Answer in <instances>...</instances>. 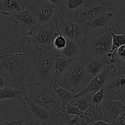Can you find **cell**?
<instances>
[{
	"label": "cell",
	"instance_id": "12",
	"mask_svg": "<svg viewBox=\"0 0 125 125\" xmlns=\"http://www.w3.org/2000/svg\"><path fill=\"white\" fill-rule=\"evenodd\" d=\"M14 22L26 32L28 36L35 34L39 29L38 20L28 9L15 14Z\"/></svg>",
	"mask_w": 125,
	"mask_h": 125
},
{
	"label": "cell",
	"instance_id": "42",
	"mask_svg": "<svg viewBox=\"0 0 125 125\" xmlns=\"http://www.w3.org/2000/svg\"><path fill=\"white\" fill-rule=\"evenodd\" d=\"M3 118H0V124H1V122H2V121L3 120Z\"/></svg>",
	"mask_w": 125,
	"mask_h": 125
},
{
	"label": "cell",
	"instance_id": "25",
	"mask_svg": "<svg viewBox=\"0 0 125 125\" xmlns=\"http://www.w3.org/2000/svg\"><path fill=\"white\" fill-rule=\"evenodd\" d=\"M25 92L15 88L7 87L0 89V101L6 99H17L20 100Z\"/></svg>",
	"mask_w": 125,
	"mask_h": 125
},
{
	"label": "cell",
	"instance_id": "31",
	"mask_svg": "<svg viewBox=\"0 0 125 125\" xmlns=\"http://www.w3.org/2000/svg\"><path fill=\"white\" fill-rule=\"evenodd\" d=\"M11 81L9 74L4 68H0V89L9 87Z\"/></svg>",
	"mask_w": 125,
	"mask_h": 125
},
{
	"label": "cell",
	"instance_id": "37",
	"mask_svg": "<svg viewBox=\"0 0 125 125\" xmlns=\"http://www.w3.org/2000/svg\"><path fill=\"white\" fill-rule=\"evenodd\" d=\"M93 125H113L110 123H108V122H105V121L103 120H98L97 122H96L95 123L93 124Z\"/></svg>",
	"mask_w": 125,
	"mask_h": 125
},
{
	"label": "cell",
	"instance_id": "20",
	"mask_svg": "<svg viewBox=\"0 0 125 125\" xmlns=\"http://www.w3.org/2000/svg\"><path fill=\"white\" fill-rule=\"evenodd\" d=\"M112 17V12L109 10H106L103 12L101 15L98 16V17H96L94 19H93V20L87 23L85 27L87 30L107 27L109 26L108 23H109V20L111 19Z\"/></svg>",
	"mask_w": 125,
	"mask_h": 125
},
{
	"label": "cell",
	"instance_id": "28",
	"mask_svg": "<svg viewBox=\"0 0 125 125\" xmlns=\"http://www.w3.org/2000/svg\"><path fill=\"white\" fill-rule=\"evenodd\" d=\"M57 29L58 30V28L56 27ZM59 31V34L53 40V50L56 51V52H60L61 50H63L66 46V43H67V39L65 38L61 32Z\"/></svg>",
	"mask_w": 125,
	"mask_h": 125
},
{
	"label": "cell",
	"instance_id": "2",
	"mask_svg": "<svg viewBox=\"0 0 125 125\" xmlns=\"http://www.w3.org/2000/svg\"><path fill=\"white\" fill-rule=\"evenodd\" d=\"M113 28L108 26L104 28L87 30L80 46L82 57L86 59L99 58L110 61L108 54L112 49L111 32Z\"/></svg>",
	"mask_w": 125,
	"mask_h": 125
},
{
	"label": "cell",
	"instance_id": "4",
	"mask_svg": "<svg viewBox=\"0 0 125 125\" xmlns=\"http://www.w3.org/2000/svg\"><path fill=\"white\" fill-rule=\"evenodd\" d=\"M33 75L35 83H54V63L56 52L53 49L38 50L31 47Z\"/></svg>",
	"mask_w": 125,
	"mask_h": 125
},
{
	"label": "cell",
	"instance_id": "15",
	"mask_svg": "<svg viewBox=\"0 0 125 125\" xmlns=\"http://www.w3.org/2000/svg\"><path fill=\"white\" fill-rule=\"evenodd\" d=\"M109 6L108 5H91L88 6L81 12L75 21L85 26L87 23L107 10Z\"/></svg>",
	"mask_w": 125,
	"mask_h": 125
},
{
	"label": "cell",
	"instance_id": "23",
	"mask_svg": "<svg viewBox=\"0 0 125 125\" xmlns=\"http://www.w3.org/2000/svg\"><path fill=\"white\" fill-rule=\"evenodd\" d=\"M57 53L61 54L70 61L75 57L82 56L80 47L78 46L75 43L68 39H67V43L64 48Z\"/></svg>",
	"mask_w": 125,
	"mask_h": 125
},
{
	"label": "cell",
	"instance_id": "43",
	"mask_svg": "<svg viewBox=\"0 0 125 125\" xmlns=\"http://www.w3.org/2000/svg\"><path fill=\"white\" fill-rule=\"evenodd\" d=\"M0 68H1V64H0Z\"/></svg>",
	"mask_w": 125,
	"mask_h": 125
},
{
	"label": "cell",
	"instance_id": "7",
	"mask_svg": "<svg viewBox=\"0 0 125 125\" xmlns=\"http://www.w3.org/2000/svg\"><path fill=\"white\" fill-rule=\"evenodd\" d=\"M55 25L65 38L74 42L80 47L87 31L84 26L65 15L62 16Z\"/></svg>",
	"mask_w": 125,
	"mask_h": 125
},
{
	"label": "cell",
	"instance_id": "26",
	"mask_svg": "<svg viewBox=\"0 0 125 125\" xmlns=\"http://www.w3.org/2000/svg\"><path fill=\"white\" fill-rule=\"evenodd\" d=\"M111 34L112 36V49L110 53L113 52L115 50L121 46L125 45V33L117 34L116 29L113 28Z\"/></svg>",
	"mask_w": 125,
	"mask_h": 125
},
{
	"label": "cell",
	"instance_id": "39",
	"mask_svg": "<svg viewBox=\"0 0 125 125\" xmlns=\"http://www.w3.org/2000/svg\"><path fill=\"white\" fill-rule=\"evenodd\" d=\"M79 125H89V124H88V123H87V122H86L84 119H83V117H82V120H81L80 122Z\"/></svg>",
	"mask_w": 125,
	"mask_h": 125
},
{
	"label": "cell",
	"instance_id": "13",
	"mask_svg": "<svg viewBox=\"0 0 125 125\" xmlns=\"http://www.w3.org/2000/svg\"><path fill=\"white\" fill-rule=\"evenodd\" d=\"M64 15L75 20L82 10L91 6L89 0H61Z\"/></svg>",
	"mask_w": 125,
	"mask_h": 125
},
{
	"label": "cell",
	"instance_id": "36",
	"mask_svg": "<svg viewBox=\"0 0 125 125\" xmlns=\"http://www.w3.org/2000/svg\"><path fill=\"white\" fill-rule=\"evenodd\" d=\"M116 125H125V108L120 114L115 122Z\"/></svg>",
	"mask_w": 125,
	"mask_h": 125
},
{
	"label": "cell",
	"instance_id": "21",
	"mask_svg": "<svg viewBox=\"0 0 125 125\" xmlns=\"http://www.w3.org/2000/svg\"><path fill=\"white\" fill-rule=\"evenodd\" d=\"M82 117L89 125H93L97 121L102 120V112L100 107L96 105H91L83 113Z\"/></svg>",
	"mask_w": 125,
	"mask_h": 125
},
{
	"label": "cell",
	"instance_id": "35",
	"mask_svg": "<svg viewBox=\"0 0 125 125\" xmlns=\"http://www.w3.org/2000/svg\"><path fill=\"white\" fill-rule=\"evenodd\" d=\"M49 125H66L64 120L62 114H58L55 119L53 120V122Z\"/></svg>",
	"mask_w": 125,
	"mask_h": 125
},
{
	"label": "cell",
	"instance_id": "14",
	"mask_svg": "<svg viewBox=\"0 0 125 125\" xmlns=\"http://www.w3.org/2000/svg\"><path fill=\"white\" fill-rule=\"evenodd\" d=\"M104 89L105 92L118 95L125 94V70L112 74L108 79Z\"/></svg>",
	"mask_w": 125,
	"mask_h": 125
},
{
	"label": "cell",
	"instance_id": "9",
	"mask_svg": "<svg viewBox=\"0 0 125 125\" xmlns=\"http://www.w3.org/2000/svg\"><path fill=\"white\" fill-rule=\"evenodd\" d=\"M59 31L55 26L42 28L29 37V44L33 48L38 50L53 49V40L58 35Z\"/></svg>",
	"mask_w": 125,
	"mask_h": 125
},
{
	"label": "cell",
	"instance_id": "40",
	"mask_svg": "<svg viewBox=\"0 0 125 125\" xmlns=\"http://www.w3.org/2000/svg\"><path fill=\"white\" fill-rule=\"evenodd\" d=\"M22 1H24L26 5L27 6V7H28V6H29V4H30L31 3L32 1H33V0H22Z\"/></svg>",
	"mask_w": 125,
	"mask_h": 125
},
{
	"label": "cell",
	"instance_id": "30",
	"mask_svg": "<svg viewBox=\"0 0 125 125\" xmlns=\"http://www.w3.org/2000/svg\"><path fill=\"white\" fill-rule=\"evenodd\" d=\"M64 120L66 125H79L80 122L82 118V116L77 115L62 114Z\"/></svg>",
	"mask_w": 125,
	"mask_h": 125
},
{
	"label": "cell",
	"instance_id": "5",
	"mask_svg": "<svg viewBox=\"0 0 125 125\" xmlns=\"http://www.w3.org/2000/svg\"><path fill=\"white\" fill-rule=\"evenodd\" d=\"M28 100L46 109L53 114L61 113V100L51 84L35 83L25 92Z\"/></svg>",
	"mask_w": 125,
	"mask_h": 125
},
{
	"label": "cell",
	"instance_id": "17",
	"mask_svg": "<svg viewBox=\"0 0 125 125\" xmlns=\"http://www.w3.org/2000/svg\"><path fill=\"white\" fill-rule=\"evenodd\" d=\"M28 114V111L22 105L17 111L4 117L0 125H23Z\"/></svg>",
	"mask_w": 125,
	"mask_h": 125
},
{
	"label": "cell",
	"instance_id": "33",
	"mask_svg": "<svg viewBox=\"0 0 125 125\" xmlns=\"http://www.w3.org/2000/svg\"><path fill=\"white\" fill-rule=\"evenodd\" d=\"M91 5H109L116 4H121L125 2V0H89Z\"/></svg>",
	"mask_w": 125,
	"mask_h": 125
},
{
	"label": "cell",
	"instance_id": "8",
	"mask_svg": "<svg viewBox=\"0 0 125 125\" xmlns=\"http://www.w3.org/2000/svg\"><path fill=\"white\" fill-rule=\"evenodd\" d=\"M102 112V120L115 125L116 118L125 109L123 101L120 95L105 91V97L99 106Z\"/></svg>",
	"mask_w": 125,
	"mask_h": 125
},
{
	"label": "cell",
	"instance_id": "22",
	"mask_svg": "<svg viewBox=\"0 0 125 125\" xmlns=\"http://www.w3.org/2000/svg\"><path fill=\"white\" fill-rule=\"evenodd\" d=\"M92 96L93 95L90 94H83V95L76 94L74 98H72L71 101L81 112L84 113L89 106L93 105Z\"/></svg>",
	"mask_w": 125,
	"mask_h": 125
},
{
	"label": "cell",
	"instance_id": "41",
	"mask_svg": "<svg viewBox=\"0 0 125 125\" xmlns=\"http://www.w3.org/2000/svg\"><path fill=\"white\" fill-rule=\"evenodd\" d=\"M120 96H121V99H122L123 101L124 106H125V94H123V95H120Z\"/></svg>",
	"mask_w": 125,
	"mask_h": 125
},
{
	"label": "cell",
	"instance_id": "29",
	"mask_svg": "<svg viewBox=\"0 0 125 125\" xmlns=\"http://www.w3.org/2000/svg\"><path fill=\"white\" fill-rule=\"evenodd\" d=\"M61 114H68L77 115H83V113L81 112L71 101L67 103L64 106L61 108Z\"/></svg>",
	"mask_w": 125,
	"mask_h": 125
},
{
	"label": "cell",
	"instance_id": "1",
	"mask_svg": "<svg viewBox=\"0 0 125 125\" xmlns=\"http://www.w3.org/2000/svg\"><path fill=\"white\" fill-rule=\"evenodd\" d=\"M29 37H21L0 48V64L11 77L9 87L25 92L35 83Z\"/></svg>",
	"mask_w": 125,
	"mask_h": 125
},
{
	"label": "cell",
	"instance_id": "32",
	"mask_svg": "<svg viewBox=\"0 0 125 125\" xmlns=\"http://www.w3.org/2000/svg\"><path fill=\"white\" fill-rule=\"evenodd\" d=\"M105 97V90L104 88L100 89L99 91L94 94L92 96V103L93 104L100 106L102 101Z\"/></svg>",
	"mask_w": 125,
	"mask_h": 125
},
{
	"label": "cell",
	"instance_id": "6",
	"mask_svg": "<svg viewBox=\"0 0 125 125\" xmlns=\"http://www.w3.org/2000/svg\"><path fill=\"white\" fill-rule=\"evenodd\" d=\"M28 9L38 20L39 29L55 26L64 16L61 4L47 0H33Z\"/></svg>",
	"mask_w": 125,
	"mask_h": 125
},
{
	"label": "cell",
	"instance_id": "10",
	"mask_svg": "<svg viewBox=\"0 0 125 125\" xmlns=\"http://www.w3.org/2000/svg\"><path fill=\"white\" fill-rule=\"evenodd\" d=\"M116 72V68L113 63H110L102 72L96 76H94L90 81L88 85L77 95L90 94L93 95L99 91L100 89L104 88L106 84L108 79L112 74Z\"/></svg>",
	"mask_w": 125,
	"mask_h": 125
},
{
	"label": "cell",
	"instance_id": "38",
	"mask_svg": "<svg viewBox=\"0 0 125 125\" xmlns=\"http://www.w3.org/2000/svg\"><path fill=\"white\" fill-rule=\"evenodd\" d=\"M49 2H51L52 3L55 4H61V0H47Z\"/></svg>",
	"mask_w": 125,
	"mask_h": 125
},
{
	"label": "cell",
	"instance_id": "44",
	"mask_svg": "<svg viewBox=\"0 0 125 125\" xmlns=\"http://www.w3.org/2000/svg\"></svg>",
	"mask_w": 125,
	"mask_h": 125
},
{
	"label": "cell",
	"instance_id": "16",
	"mask_svg": "<svg viewBox=\"0 0 125 125\" xmlns=\"http://www.w3.org/2000/svg\"><path fill=\"white\" fill-rule=\"evenodd\" d=\"M28 7L22 0H0V13L5 15L16 14Z\"/></svg>",
	"mask_w": 125,
	"mask_h": 125
},
{
	"label": "cell",
	"instance_id": "18",
	"mask_svg": "<svg viewBox=\"0 0 125 125\" xmlns=\"http://www.w3.org/2000/svg\"><path fill=\"white\" fill-rule=\"evenodd\" d=\"M111 62L109 60L99 58H89L87 59L86 69L91 76L94 77L99 74Z\"/></svg>",
	"mask_w": 125,
	"mask_h": 125
},
{
	"label": "cell",
	"instance_id": "3",
	"mask_svg": "<svg viewBox=\"0 0 125 125\" xmlns=\"http://www.w3.org/2000/svg\"><path fill=\"white\" fill-rule=\"evenodd\" d=\"M86 62L87 59L82 56L71 60L56 84L74 94L80 92L93 78L87 72Z\"/></svg>",
	"mask_w": 125,
	"mask_h": 125
},
{
	"label": "cell",
	"instance_id": "11",
	"mask_svg": "<svg viewBox=\"0 0 125 125\" xmlns=\"http://www.w3.org/2000/svg\"><path fill=\"white\" fill-rule=\"evenodd\" d=\"M20 100L22 101L23 106L25 107L29 113L31 114L34 117L42 122L46 125L51 124L57 116L53 114L51 112L47 110L46 109L28 100L25 92Z\"/></svg>",
	"mask_w": 125,
	"mask_h": 125
},
{
	"label": "cell",
	"instance_id": "27",
	"mask_svg": "<svg viewBox=\"0 0 125 125\" xmlns=\"http://www.w3.org/2000/svg\"><path fill=\"white\" fill-rule=\"evenodd\" d=\"M108 56L110 58V62L113 63L115 62H121L125 61V45H123L115 50L112 53H109Z\"/></svg>",
	"mask_w": 125,
	"mask_h": 125
},
{
	"label": "cell",
	"instance_id": "19",
	"mask_svg": "<svg viewBox=\"0 0 125 125\" xmlns=\"http://www.w3.org/2000/svg\"><path fill=\"white\" fill-rule=\"evenodd\" d=\"M70 60L61 54L56 53L54 63V83H56L68 67Z\"/></svg>",
	"mask_w": 125,
	"mask_h": 125
},
{
	"label": "cell",
	"instance_id": "24",
	"mask_svg": "<svg viewBox=\"0 0 125 125\" xmlns=\"http://www.w3.org/2000/svg\"><path fill=\"white\" fill-rule=\"evenodd\" d=\"M53 88L55 90V92L58 95L60 99L61 100V108L63 106H64L68 102H69L72 98H74L76 94H73V93L71 92L69 90H66V89H64V88L61 87V86L58 85L56 83H53L51 84Z\"/></svg>",
	"mask_w": 125,
	"mask_h": 125
},
{
	"label": "cell",
	"instance_id": "34",
	"mask_svg": "<svg viewBox=\"0 0 125 125\" xmlns=\"http://www.w3.org/2000/svg\"><path fill=\"white\" fill-rule=\"evenodd\" d=\"M23 125H46L42 122L34 117L33 115L28 112V116Z\"/></svg>",
	"mask_w": 125,
	"mask_h": 125
}]
</instances>
